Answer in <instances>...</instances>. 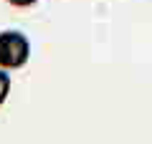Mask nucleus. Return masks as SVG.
I'll use <instances>...</instances> for the list:
<instances>
[{
	"label": "nucleus",
	"mask_w": 152,
	"mask_h": 144,
	"mask_svg": "<svg viewBox=\"0 0 152 144\" xmlns=\"http://www.w3.org/2000/svg\"><path fill=\"white\" fill-rule=\"evenodd\" d=\"M31 58V41L20 31H3L0 33V68L18 71Z\"/></svg>",
	"instance_id": "1"
},
{
	"label": "nucleus",
	"mask_w": 152,
	"mask_h": 144,
	"mask_svg": "<svg viewBox=\"0 0 152 144\" xmlns=\"http://www.w3.org/2000/svg\"><path fill=\"white\" fill-rule=\"evenodd\" d=\"M10 86H13V79L5 68H0V106L5 104V99L10 96Z\"/></svg>",
	"instance_id": "2"
},
{
	"label": "nucleus",
	"mask_w": 152,
	"mask_h": 144,
	"mask_svg": "<svg viewBox=\"0 0 152 144\" xmlns=\"http://www.w3.org/2000/svg\"><path fill=\"white\" fill-rule=\"evenodd\" d=\"M36 3L38 0H8V5H13V8H31Z\"/></svg>",
	"instance_id": "3"
}]
</instances>
